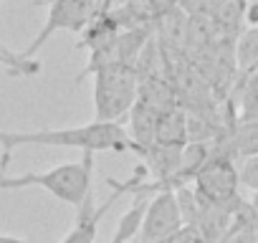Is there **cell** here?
<instances>
[{
	"label": "cell",
	"mask_w": 258,
	"mask_h": 243,
	"mask_svg": "<svg viewBox=\"0 0 258 243\" xmlns=\"http://www.w3.org/2000/svg\"><path fill=\"white\" fill-rule=\"evenodd\" d=\"M76 147L81 152H129V140L124 125L116 122H89L81 127L66 130H38V132H0L3 155H13L16 147Z\"/></svg>",
	"instance_id": "1"
},
{
	"label": "cell",
	"mask_w": 258,
	"mask_h": 243,
	"mask_svg": "<svg viewBox=\"0 0 258 243\" xmlns=\"http://www.w3.org/2000/svg\"><path fill=\"white\" fill-rule=\"evenodd\" d=\"M91 177H94V152H84L79 162H63L46 172H26L18 177H8L6 170H0V190L43 188L61 203L79 208L91 195Z\"/></svg>",
	"instance_id": "2"
},
{
	"label": "cell",
	"mask_w": 258,
	"mask_h": 243,
	"mask_svg": "<svg viewBox=\"0 0 258 243\" xmlns=\"http://www.w3.org/2000/svg\"><path fill=\"white\" fill-rule=\"evenodd\" d=\"M140 99V74L132 64H114L94 74V122H116Z\"/></svg>",
	"instance_id": "3"
},
{
	"label": "cell",
	"mask_w": 258,
	"mask_h": 243,
	"mask_svg": "<svg viewBox=\"0 0 258 243\" xmlns=\"http://www.w3.org/2000/svg\"><path fill=\"white\" fill-rule=\"evenodd\" d=\"M230 145L225 140V132H220L213 142V157L203 165V170L195 175V195L203 203L210 205H233L238 203V167L233 162Z\"/></svg>",
	"instance_id": "4"
},
{
	"label": "cell",
	"mask_w": 258,
	"mask_h": 243,
	"mask_svg": "<svg viewBox=\"0 0 258 243\" xmlns=\"http://www.w3.org/2000/svg\"><path fill=\"white\" fill-rule=\"evenodd\" d=\"M36 6H46L48 16H46L43 28L36 33V38L21 53L28 61H33V56L48 43V38L53 33H58V31L81 33L86 28V23L101 11V6L96 3V0H36Z\"/></svg>",
	"instance_id": "5"
},
{
	"label": "cell",
	"mask_w": 258,
	"mask_h": 243,
	"mask_svg": "<svg viewBox=\"0 0 258 243\" xmlns=\"http://www.w3.org/2000/svg\"><path fill=\"white\" fill-rule=\"evenodd\" d=\"M182 228H185V220H182L175 190H160L150 195L147 200L137 243H162V240L175 238Z\"/></svg>",
	"instance_id": "6"
},
{
	"label": "cell",
	"mask_w": 258,
	"mask_h": 243,
	"mask_svg": "<svg viewBox=\"0 0 258 243\" xmlns=\"http://www.w3.org/2000/svg\"><path fill=\"white\" fill-rule=\"evenodd\" d=\"M111 188V195L104 203H94V193L76 208V223L74 228L66 233V238L61 243H96V233H99V223L106 215V210L111 208L114 200H119L126 193V183H116V180H106Z\"/></svg>",
	"instance_id": "7"
},
{
	"label": "cell",
	"mask_w": 258,
	"mask_h": 243,
	"mask_svg": "<svg viewBox=\"0 0 258 243\" xmlns=\"http://www.w3.org/2000/svg\"><path fill=\"white\" fill-rule=\"evenodd\" d=\"M155 145L160 147H170V150H182L190 142L187 135V109L185 106H165L157 114L155 122Z\"/></svg>",
	"instance_id": "8"
},
{
	"label": "cell",
	"mask_w": 258,
	"mask_h": 243,
	"mask_svg": "<svg viewBox=\"0 0 258 243\" xmlns=\"http://www.w3.org/2000/svg\"><path fill=\"white\" fill-rule=\"evenodd\" d=\"M119 33H121V26H119V21L114 18V13H111L109 8H101V11L86 23V28L79 33L76 48H89L91 53H94V51H101V48L111 46Z\"/></svg>",
	"instance_id": "9"
},
{
	"label": "cell",
	"mask_w": 258,
	"mask_h": 243,
	"mask_svg": "<svg viewBox=\"0 0 258 243\" xmlns=\"http://www.w3.org/2000/svg\"><path fill=\"white\" fill-rule=\"evenodd\" d=\"M230 106H233L238 122L258 119V69H253L248 74H238Z\"/></svg>",
	"instance_id": "10"
},
{
	"label": "cell",
	"mask_w": 258,
	"mask_h": 243,
	"mask_svg": "<svg viewBox=\"0 0 258 243\" xmlns=\"http://www.w3.org/2000/svg\"><path fill=\"white\" fill-rule=\"evenodd\" d=\"M213 157V142H187L180 152V165H177V188L185 183H192L195 175L203 170V165Z\"/></svg>",
	"instance_id": "11"
},
{
	"label": "cell",
	"mask_w": 258,
	"mask_h": 243,
	"mask_svg": "<svg viewBox=\"0 0 258 243\" xmlns=\"http://www.w3.org/2000/svg\"><path fill=\"white\" fill-rule=\"evenodd\" d=\"M225 140L230 145L233 157H258V119L235 122L230 130H225Z\"/></svg>",
	"instance_id": "12"
},
{
	"label": "cell",
	"mask_w": 258,
	"mask_h": 243,
	"mask_svg": "<svg viewBox=\"0 0 258 243\" xmlns=\"http://www.w3.org/2000/svg\"><path fill=\"white\" fill-rule=\"evenodd\" d=\"M253 69H258V28H245L235 41V71L248 74Z\"/></svg>",
	"instance_id": "13"
},
{
	"label": "cell",
	"mask_w": 258,
	"mask_h": 243,
	"mask_svg": "<svg viewBox=\"0 0 258 243\" xmlns=\"http://www.w3.org/2000/svg\"><path fill=\"white\" fill-rule=\"evenodd\" d=\"M228 0H180V8L190 18H213Z\"/></svg>",
	"instance_id": "14"
},
{
	"label": "cell",
	"mask_w": 258,
	"mask_h": 243,
	"mask_svg": "<svg viewBox=\"0 0 258 243\" xmlns=\"http://www.w3.org/2000/svg\"><path fill=\"white\" fill-rule=\"evenodd\" d=\"M140 11L145 13V18L150 21H160L162 16H167L170 11L180 8V0H137Z\"/></svg>",
	"instance_id": "15"
},
{
	"label": "cell",
	"mask_w": 258,
	"mask_h": 243,
	"mask_svg": "<svg viewBox=\"0 0 258 243\" xmlns=\"http://www.w3.org/2000/svg\"><path fill=\"white\" fill-rule=\"evenodd\" d=\"M238 180H240V185H245L250 193H258V157L240 160V167H238Z\"/></svg>",
	"instance_id": "16"
},
{
	"label": "cell",
	"mask_w": 258,
	"mask_h": 243,
	"mask_svg": "<svg viewBox=\"0 0 258 243\" xmlns=\"http://www.w3.org/2000/svg\"><path fill=\"white\" fill-rule=\"evenodd\" d=\"M243 21L248 23V28H258V3L245 6V16H243Z\"/></svg>",
	"instance_id": "17"
},
{
	"label": "cell",
	"mask_w": 258,
	"mask_h": 243,
	"mask_svg": "<svg viewBox=\"0 0 258 243\" xmlns=\"http://www.w3.org/2000/svg\"><path fill=\"white\" fill-rule=\"evenodd\" d=\"M0 243H28V240L16 238V235H3V233H0Z\"/></svg>",
	"instance_id": "18"
},
{
	"label": "cell",
	"mask_w": 258,
	"mask_h": 243,
	"mask_svg": "<svg viewBox=\"0 0 258 243\" xmlns=\"http://www.w3.org/2000/svg\"><path fill=\"white\" fill-rule=\"evenodd\" d=\"M250 208H253V213L258 215V193H253V198H250Z\"/></svg>",
	"instance_id": "19"
},
{
	"label": "cell",
	"mask_w": 258,
	"mask_h": 243,
	"mask_svg": "<svg viewBox=\"0 0 258 243\" xmlns=\"http://www.w3.org/2000/svg\"><path fill=\"white\" fill-rule=\"evenodd\" d=\"M96 3H99L101 8H111V6L116 3V0H96Z\"/></svg>",
	"instance_id": "20"
},
{
	"label": "cell",
	"mask_w": 258,
	"mask_h": 243,
	"mask_svg": "<svg viewBox=\"0 0 258 243\" xmlns=\"http://www.w3.org/2000/svg\"><path fill=\"white\" fill-rule=\"evenodd\" d=\"M162 243H175V238H170V240H162Z\"/></svg>",
	"instance_id": "21"
},
{
	"label": "cell",
	"mask_w": 258,
	"mask_h": 243,
	"mask_svg": "<svg viewBox=\"0 0 258 243\" xmlns=\"http://www.w3.org/2000/svg\"><path fill=\"white\" fill-rule=\"evenodd\" d=\"M135 243H137V240H135Z\"/></svg>",
	"instance_id": "22"
}]
</instances>
